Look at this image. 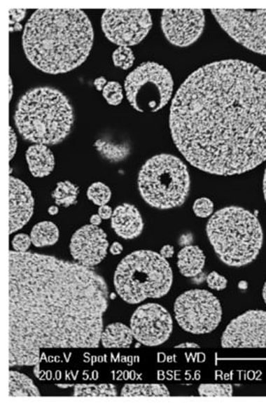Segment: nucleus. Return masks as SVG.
Masks as SVG:
<instances>
[{
	"label": "nucleus",
	"mask_w": 266,
	"mask_h": 406,
	"mask_svg": "<svg viewBox=\"0 0 266 406\" xmlns=\"http://www.w3.org/2000/svg\"><path fill=\"white\" fill-rule=\"evenodd\" d=\"M12 98V80L11 78H10V100H11Z\"/></svg>",
	"instance_id": "46"
},
{
	"label": "nucleus",
	"mask_w": 266,
	"mask_h": 406,
	"mask_svg": "<svg viewBox=\"0 0 266 406\" xmlns=\"http://www.w3.org/2000/svg\"><path fill=\"white\" fill-rule=\"evenodd\" d=\"M192 210H194L195 215L197 217L209 218V216L212 215L213 210H214V205L213 202L207 197H201V199L197 200L192 205Z\"/></svg>",
	"instance_id": "31"
},
{
	"label": "nucleus",
	"mask_w": 266,
	"mask_h": 406,
	"mask_svg": "<svg viewBox=\"0 0 266 406\" xmlns=\"http://www.w3.org/2000/svg\"><path fill=\"white\" fill-rule=\"evenodd\" d=\"M113 64L123 70L130 69L135 62V55L128 47H118L113 53Z\"/></svg>",
	"instance_id": "29"
},
{
	"label": "nucleus",
	"mask_w": 266,
	"mask_h": 406,
	"mask_svg": "<svg viewBox=\"0 0 266 406\" xmlns=\"http://www.w3.org/2000/svg\"><path fill=\"white\" fill-rule=\"evenodd\" d=\"M9 132H10L9 159L10 161H11V160L14 158L15 154H16L18 141L16 133H15L14 130H13V128H11V127H10Z\"/></svg>",
	"instance_id": "35"
},
{
	"label": "nucleus",
	"mask_w": 266,
	"mask_h": 406,
	"mask_svg": "<svg viewBox=\"0 0 266 406\" xmlns=\"http://www.w3.org/2000/svg\"><path fill=\"white\" fill-rule=\"evenodd\" d=\"M15 123L30 142L55 146L67 138L74 124V111L67 97L50 88L27 91L18 104Z\"/></svg>",
	"instance_id": "4"
},
{
	"label": "nucleus",
	"mask_w": 266,
	"mask_h": 406,
	"mask_svg": "<svg viewBox=\"0 0 266 406\" xmlns=\"http://www.w3.org/2000/svg\"><path fill=\"white\" fill-rule=\"evenodd\" d=\"M95 147L105 158L113 162L122 161L129 155L128 147L115 146L110 142L98 141L95 142Z\"/></svg>",
	"instance_id": "26"
},
{
	"label": "nucleus",
	"mask_w": 266,
	"mask_h": 406,
	"mask_svg": "<svg viewBox=\"0 0 266 406\" xmlns=\"http://www.w3.org/2000/svg\"><path fill=\"white\" fill-rule=\"evenodd\" d=\"M78 192H80L78 187L66 180V181L57 183L52 197L58 206L69 207L77 203Z\"/></svg>",
	"instance_id": "24"
},
{
	"label": "nucleus",
	"mask_w": 266,
	"mask_h": 406,
	"mask_svg": "<svg viewBox=\"0 0 266 406\" xmlns=\"http://www.w3.org/2000/svg\"><path fill=\"white\" fill-rule=\"evenodd\" d=\"M9 365H35L44 349H97L105 280L78 263L11 251Z\"/></svg>",
	"instance_id": "2"
},
{
	"label": "nucleus",
	"mask_w": 266,
	"mask_h": 406,
	"mask_svg": "<svg viewBox=\"0 0 266 406\" xmlns=\"http://www.w3.org/2000/svg\"><path fill=\"white\" fill-rule=\"evenodd\" d=\"M262 297H263V300H265V304H266V281H265V286H263Z\"/></svg>",
	"instance_id": "45"
},
{
	"label": "nucleus",
	"mask_w": 266,
	"mask_h": 406,
	"mask_svg": "<svg viewBox=\"0 0 266 406\" xmlns=\"http://www.w3.org/2000/svg\"><path fill=\"white\" fill-rule=\"evenodd\" d=\"M106 83H106V80L104 77L96 78V80H94V85L96 90H97L98 91H103L104 88H105Z\"/></svg>",
	"instance_id": "39"
},
{
	"label": "nucleus",
	"mask_w": 266,
	"mask_h": 406,
	"mask_svg": "<svg viewBox=\"0 0 266 406\" xmlns=\"http://www.w3.org/2000/svg\"><path fill=\"white\" fill-rule=\"evenodd\" d=\"M199 394L201 397H232L234 388L230 384H202Z\"/></svg>",
	"instance_id": "28"
},
{
	"label": "nucleus",
	"mask_w": 266,
	"mask_h": 406,
	"mask_svg": "<svg viewBox=\"0 0 266 406\" xmlns=\"http://www.w3.org/2000/svg\"><path fill=\"white\" fill-rule=\"evenodd\" d=\"M200 345L192 344V342H184V344L176 345V349H199Z\"/></svg>",
	"instance_id": "40"
},
{
	"label": "nucleus",
	"mask_w": 266,
	"mask_h": 406,
	"mask_svg": "<svg viewBox=\"0 0 266 406\" xmlns=\"http://www.w3.org/2000/svg\"><path fill=\"white\" fill-rule=\"evenodd\" d=\"M50 215H57L58 213V207L57 206H50L49 210H48Z\"/></svg>",
	"instance_id": "42"
},
{
	"label": "nucleus",
	"mask_w": 266,
	"mask_h": 406,
	"mask_svg": "<svg viewBox=\"0 0 266 406\" xmlns=\"http://www.w3.org/2000/svg\"><path fill=\"white\" fill-rule=\"evenodd\" d=\"M133 339L131 327L118 322L106 326L101 335V342L106 349H128Z\"/></svg>",
	"instance_id": "20"
},
{
	"label": "nucleus",
	"mask_w": 266,
	"mask_h": 406,
	"mask_svg": "<svg viewBox=\"0 0 266 406\" xmlns=\"http://www.w3.org/2000/svg\"><path fill=\"white\" fill-rule=\"evenodd\" d=\"M9 397H40L39 390L29 377L21 372H9Z\"/></svg>",
	"instance_id": "21"
},
{
	"label": "nucleus",
	"mask_w": 266,
	"mask_h": 406,
	"mask_svg": "<svg viewBox=\"0 0 266 406\" xmlns=\"http://www.w3.org/2000/svg\"><path fill=\"white\" fill-rule=\"evenodd\" d=\"M206 233L218 258L232 267L253 262L262 247L260 220L244 208L225 207L214 213Z\"/></svg>",
	"instance_id": "5"
},
{
	"label": "nucleus",
	"mask_w": 266,
	"mask_h": 406,
	"mask_svg": "<svg viewBox=\"0 0 266 406\" xmlns=\"http://www.w3.org/2000/svg\"><path fill=\"white\" fill-rule=\"evenodd\" d=\"M139 190L144 202L158 209H172L186 202L190 174L186 164L171 154L149 159L139 174Z\"/></svg>",
	"instance_id": "7"
},
{
	"label": "nucleus",
	"mask_w": 266,
	"mask_h": 406,
	"mask_svg": "<svg viewBox=\"0 0 266 406\" xmlns=\"http://www.w3.org/2000/svg\"><path fill=\"white\" fill-rule=\"evenodd\" d=\"M30 238L35 247L52 246L59 239V230L55 223L46 220V222L37 223L32 228Z\"/></svg>",
	"instance_id": "22"
},
{
	"label": "nucleus",
	"mask_w": 266,
	"mask_h": 406,
	"mask_svg": "<svg viewBox=\"0 0 266 406\" xmlns=\"http://www.w3.org/2000/svg\"><path fill=\"white\" fill-rule=\"evenodd\" d=\"M224 349H266V312L248 311L230 322L223 333Z\"/></svg>",
	"instance_id": "13"
},
{
	"label": "nucleus",
	"mask_w": 266,
	"mask_h": 406,
	"mask_svg": "<svg viewBox=\"0 0 266 406\" xmlns=\"http://www.w3.org/2000/svg\"><path fill=\"white\" fill-rule=\"evenodd\" d=\"M169 128L192 167L241 174L266 161V73L242 60L210 63L177 90Z\"/></svg>",
	"instance_id": "1"
},
{
	"label": "nucleus",
	"mask_w": 266,
	"mask_h": 406,
	"mask_svg": "<svg viewBox=\"0 0 266 406\" xmlns=\"http://www.w3.org/2000/svg\"><path fill=\"white\" fill-rule=\"evenodd\" d=\"M177 323L195 335L211 333L222 319V306L216 297L204 289H192L181 294L174 303Z\"/></svg>",
	"instance_id": "9"
},
{
	"label": "nucleus",
	"mask_w": 266,
	"mask_h": 406,
	"mask_svg": "<svg viewBox=\"0 0 266 406\" xmlns=\"http://www.w3.org/2000/svg\"><path fill=\"white\" fill-rule=\"evenodd\" d=\"M160 255L166 258V260L167 258H171L174 255V248L172 247V245L164 246V247L161 248Z\"/></svg>",
	"instance_id": "37"
},
{
	"label": "nucleus",
	"mask_w": 266,
	"mask_h": 406,
	"mask_svg": "<svg viewBox=\"0 0 266 406\" xmlns=\"http://www.w3.org/2000/svg\"><path fill=\"white\" fill-rule=\"evenodd\" d=\"M263 195H265V202H266V169H265V177H263Z\"/></svg>",
	"instance_id": "43"
},
{
	"label": "nucleus",
	"mask_w": 266,
	"mask_h": 406,
	"mask_svg": "<svg viewBox=\"0 0 266 406\" xmlns=\"http://www.w3.org/2000/svg\"><path fill=\"white\" fill-rule=\"evenodd\" d=\"M169 391L163 384H127L121 391V397H169Z\"/></svg>",
	"instance_id": "23"
},
{
	"label": "nucleus",
	"mask_w": 266,
	"mask_h": 406,
	"mask_svg": "<svg viewBox=\"0 0 266 406\" xmlns=\"http://www.w3.org/2000/svg\"><path fill=\"white\" fill-rule=\"evenodd\" d=\"M118 295L129 304L161 298L172 288L174 275L166 258L153 251H136L124 258L115 273Z\"/></svg>",
	"instance_id": "6"
},
{
	"label": "nucleus",
	"mask_w": 266,
	"mask_h": 406,
	"mask_svg": "<svg viewBox=\"0 0 266 406\" xmlns=\"http://www.w3.org/2000/svg\"><path fill=\"white\" fill-rule=\"evenodd\" d=\"M9 233L18 232L31 219L34 199L29 186L22 180L10 176Z\"/></svg>",
	"instance_id": "16"
},
{
	"label": "nucleus",
	"mask_w": 266,
	"mask_h": 406,
	"mask_svg": "<svg viewBox=\"0 0 266 406\" xmlns=\"http://www.w3.org/2000/svg\"><path fill=\"white\" fill-rule=\"evenodd\" d=\"M204 12L201 9H167L162 13L161 27L164 37L176 47H189L202 34Z\"/></svg>",
	"instance_id": "14"
},
{
	"label": "nucleus",
	"mask_w": 266,
	"mask_h": 406,
	"mask_svg": "<svg viewBox=\"0 0 266 406\" xmlns=\"http://www.w3.org/2000/svg\"><path fill=\"white\" fill-rule=\"evenodd\" d=\"M90 223L91 225H97L98 227L102 223V218L100 217V215H92L90 218Z\"/></svg>",
	"instance_id": "41"
},
{
	"label": "nucleus",
	"mask_w": 266,
	"mask_h": 406,
	"mask_svg": "<svg viewBox=\"0 0 266 406\" xmlns=\"http://www.w3.org/2000/svg\"><path fill=\"white\" fill-rule=\"evenodd\" d=\"M174 85L171 73L166 67L156 62H146L129 74L124 88L134 110L156 113L171 100Z\"/></svg>",
	"instance_id": "8"
},
{
	"label": "nucleus",
	"mask_w": 266,
	"mask_h": 406,
	"mask_svg": "<svg viewBox=\"0 0 266 406\" xmlns=\"http://www.w3.org/2000/svg\"><path fill=\"white\" fill-rule=\"evenodd\" d=\"M103 97L108 102V105H120L123 100L122 86L118 81H110L106 83L102 91Z\"/></svg>",
	"instance_id": "30"
},
{
	"label": "nucleus",
	"mask_w": 266,
	"mask_h": 406,
	"mask_svg": "<svg viewBox=\"0 0 266 406\" xmlns=\"http://www.w3.org/2000/svg\"><path fill=\"white\" fill-rule=\"evenodd\" d=\"M118 391L113 384H78L75 386V397H118Z\"/></svg>",
	"instance_id": "25"
},
{
	"label": "nucleus",
	"mask_w": 266,
	"mask_h": 406,
	"mask_svg": "<svg viewBox=\"0 0 266 406\" xmlns=\"http://www.w3.org/2000/svg\"><path fill=\"white\" fill-rule=\"evenodd\" d=\"M86 195H88V200H91L95 205L103 206L110 202L111 191L110 188L104 183L96 182L88 188Z\"/></svg>",
	"instance_id": "27"
},
{
	"label": "nucleus",
	"mask_w": 266,
	"mask_h": 406,
	"mask_svg": "<svg viewBox=\"0 0 266 406\" xmlns=\"http://www.w3.org/2000/svg\"><path fill=\"white\" fill-rule=\"evenodd\" d=\"M34 374H35V375H36L37 377H39V374H40V365H39V363H38V364L35 365Z\"/></svg>",
	"instance_id": "44"
},
{
	"label": "nucleus",
	"mask_w": 266,
	"mask_h": 406,
	"mask_svg": "<svg viewBox=\"0 0 266 406\" xmlns=\"http://www.w3.org/2000/svg\"><path fill=\"white\" fill-rule=\"evenodd\" d=\"M211 13L235 42L266 55V10L212 9Z\"/></svg>",
	"instance_id": "10"
},
{
	"label": "nucleus",
	"mask_w": 266,
	"mask_h": 406,
	"mask_svg": "<svg viewBox=\"0 0 266 406\" xmlns=\"http://www.w3.org/2000/svg\"><path fill=\"white\" fill-rule=\"evenodd\" d=\"M31 238L24 233H20L13 238L12 246L16 252L25 253L31 245Z\"/></svg>",
	"instance_id": "33"
},
{
	"label": "nucleus",
	"mask_w": 266,
	"mask_h": 406,
	"mask_svg": "<svg viewBox=\"0 0 266 406\" xmlns=\"http://www.w3.org/2000/svg\"><path fill=\"white\" fill-rule=\"evenodd\" d=\"M152 24L150 12L146 9H108L102 15L104 34L119 47L139 44Z\"/></svg>",
	"instance_id": "11"
},
{
	"label": "nucleus",
	"mask_w": 266,
	"mask_h": 406,
	"mask_svg": "<svg viewBox=\"0 0 266 406\" xmlns=\"http://www.w3.org/2000/svg\"><path fill=\"white\" fill-rule=\"evenodd\" d=\"M29 171L34 177L41 178L52 174L55 169V156L52 150L44 144H34L25 154Z\"/></svg>",
	"instance_id": "18"
},
{
	"label": "nucleus",
	"mask_w": 266,
	"mask_h": 406,
	"mask_svg": "<svg viewBox=\"0 0 266 406\" xmlns=\"http://www.w3.org/2000/svg\"><path fill=\"white\" fill-rule=\"evenodd\" d=\"M110 251L113 255H120L123 252V246L120 243L115 242L111 246Z\"/></svg>",
	"instance_id": "38"
},
{
	"label": "nucleus",
	"mask_w": 266,
	"mask_h": 406,
	"mask_svg": "<svg viewBox=\"0 0 266 406\" xmlns=\"http://www.w3.org/2000/svg\"><path fill=\"white\" fill-rule=\"evenodd\" d=\"M113 209H111V207L108 206V205H103V206L99 208V215H100V217L104 220L111 219V218L113 217Z\"/></svg>",
	"instance_id": "36"
},
{
	"label": "nucleus",
	"mask_w": 266,
	"mask_h": 406,
	"mask_svg": "<svg viewBox=\"0 0 266 406\" xmlns=\"http://www.w3.org/2000/svg\"><path fill=\"white\" fill-rule=\"evenodd\" d=\"M108 248L106 232L97 225H85L71 238V255L77 263L85 267H94L102 262Z\"/></svg>",
	"instance_id": "15"
},
{
	"label": "nucleus",
	"mask_w": 266,
	"mask_h": 406,
	"mask_svg": "<svg viewBox=\"0 0 266 406\" xmlns=\"http://www.w3.org/2000/svg\"><path fill=\"white\" fill-rule=\"evenodd\" d=\"M206 283L210 288L215 289V290H224L227 286V279L215 272V271H213L207 276Z\"/></svg>",
	"instance_id": "34"
},
{
	"label": "nucleus",
	"mask_w": 266,
	"mask_h": 406,
	"mask_svg": "<svg viewBox=\"0 0 266 406\" xmlns=\"http://www.w3.org/2000/svg\"><path fill=\"white\" fill-rule=\"evenodd\" d=\"M130 327L139 344L157 346L168 341L174 326L172 316L164 307L149 303L136 309L132 316Z\"/></svg>",
	"instance_id": "12"
},
{
	"label": "nucleus",
	"mask_w": 266,
	"mask_h": 406,
	"mask_svg": "<svg viewBox=\"0 0 266 406\" xmlns=\"http://www.w3.org/2000/svg\"><path fill=\"white\" fill-rule=\"evenodd\" d=\"M205 265V255L197 246H186L177 255L179 272L187 278H192L202 273Z\"/></svg>",
	"instance_id": "19"
},
{
	"label": "nucleus",
	"mask_w": 266,
	"mask_h": 406,
	"mask_svg": "<svg viewBox=\"0 0 266 406\" xmlns=\"http://www.w3.org/2000/svg\"><path fill=\"white\" fill-rule=\"evenodd\" d=\"M111 227L123 239H135L144 230V220L138 208L130 203H124L113 210Z\"/></svg>",
	"instance_id": "17"
},
{
	"label": "nucleus",
	"mask_w": 266,
	"mask_h": 406,
	"mask_svg": "<svg viewBox=\"0 0 266 406\" xmlns=\"http://www.w3.org/2000/svg\"><path fill=\"white\" fill-rule=\"evenodd\" d=\"M27 15L24 9H10L9 10V25L10 32L20 31L22 27L21 22Z\"/></svg>",
	"instance_id": "32"
},
{
	"label": "nucleus",
	"mask_w": 266,
	"mask_h": 406,
	"mask_svg": "<svg viewBox=\"0 0 266 406\" xmlns=\"http://www.w3.org/2000/svg\"><path fill=\"white\" fill-rule=\"evenodd\" d=\"M92 24L77 9H42L25 25L22 47L34 67L47 74H63L80 67L92 49Z\"/></svg>",
	"instance_id": "3"
}]
</instances>
